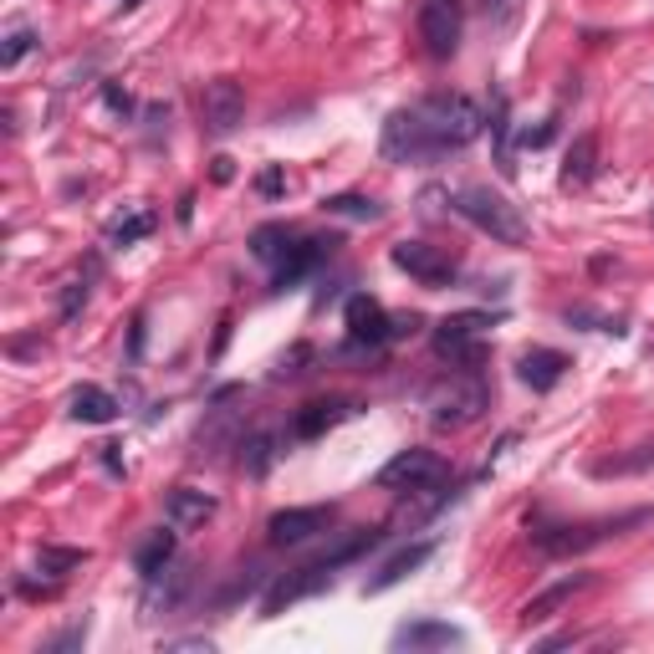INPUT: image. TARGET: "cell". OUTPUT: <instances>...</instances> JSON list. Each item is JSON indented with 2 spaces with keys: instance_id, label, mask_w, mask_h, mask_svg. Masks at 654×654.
<instances>
[{
  "instance_id": "6da1fadb",
  "label": "cell",
  "mask_w": 654,
  "mask_h": 654,
  "mask_svg": "<svg viewBox=\"0 0 654 654\" xmlns=\"http://www.w3.org/2000/svg\"><path fill=\"white\" fill-rule=\"evenodd\" d=\"M480 128H486V113H480L476 98H466V92H429V98L409 102V108H394L384 118L378 153L389 164L440 159V153L476 143Z\"/></svg>"
},
{
  "instance_id": "7a4b0ae2",
  "label": "cell",
  "mask_w": 654,
  "mask_h": 654,
  "mask_svg": "<svg viewBox=\"0 0 654 654\" xmlns=\"http://www.w3.org/2000/svg\"><path fill=\"white\" fill-rule=\"evenodd\" d=\"M378 542H384V532L378 527H358L353 537H343L333 553L313 557V563H303V567H291L287 578L271 583V593H266V604H261V618H277L281 608H291V604H303V598H313V593L333 588V573L348 567V563H358L364 553H374Z\"/></svg>"
},
{
  "instance_id": "3957f363",
  "label": "cell",
  "mask_w": 654,
  "mask_h": 654,
  "mask_svg": "<svg viewBox=\"0 0 654 654\" xmlns=\"http://www.w3.org/2000/svg\"><path fill=\"white\" fill-rule=\"evenodd\" d=\"M450 210L460 215L466 226H476L480 236H490L496 246H527L532 240V220L522 215V205H512L502 189H490V185L450 189Z\"/></svg>"
},
{
  "instance_id": "277c9868",
  "label": "cell",
  "mask_w": 654,
  "mask_h": 654,
  "mask_svg": "<svg viewBox=\"0 0 654 654\" xmlns=\"http://www.w3.org/2000/svg\"><path fill=\"white\" fill-rule=\"evenodd\" d=\"M654 522V506H634V512H618V516H593V522H563V527H537L532 532V547L547 557H578L588 547H604V542L624 537L634 527H650Z\"/></svg>"
},
{
  "instance_id": "5b68a950",
  "label": "cell",
  "mask_w": 654,
  "mask_h": 654,
  "mask_svg": "<svg viewBox=\"0 0 654 654\" xmlns=\"http://www.w3.org/2000/svg\"><path fill=\"white\" fill-rule=\"evenodd\" d=\"M425 409L435 429H470L490 409V384L480 378V368H455L440 384H429Z\"/></svg>"
},
{
  "instance_id": "8992f818",
  "label": "cell",
  "mask_w": 654,
  "mask_h": 654,
  "mask_svg": "<svg viewBox=\"0 0 654 654\" xmlns=\"http://www.w3.org/2000/svg\"><path fill=\"white\" fill-rule=\"evenodd\" d=\"M496 323L490 313H455L445 317L440 327H435V353L440 358H450V368H480L486 364V343H480V333Z\"/></svg>"
},
{
  "instance_id": "52a82bcc",
  "label": "cell",
  "mask_w": 654,
  "mask_h": 654,
  "mask_svg": "<svg viewBox=\"0 0 654 654\" xmlns=\"http://www.w3.org/2000/svg\"><path fill=\"white\" fill-rule=\"evenodd\" d=\"M445 476H450L445 455L419 450V445H415V450H399L389 466L378 470V486H384V490H409V496H415V490H435Z\"/></svg>"
},
{
  "instance_id": "ba28073f",
  "label": "cell",
  "mask_w": 654,
  "mask_h": 654,
  "mask_svg": "<svg viewBox=\"0 0 654 654\" xmlns=\"http://www.w3.org/2000/svg\"><path fill=\"white\" fill-rule=\"evenodd\" d=\"M389 261L399 266V271H409L419 287H455V281H460L455 256H445L440 246H429V240H399V246H389Z\"/></svg>"
},
{
  "instance_id": "9c48e42d",
  "label": "cell",
  "mask_w": 654,
  "mask_h": 654,
  "mask_svg": "<svg viewBox=\"0 0 654 654\" xmlns=\"http://www.w3.org/2000/svg\"><path fill=\"white\" fill-rule=\"evenodd\" d=\"M460 26H466L460 0H425L419 6V41H425V51L435 62H450L460 51Z\"/></svg>"
},
{
  "instance_id": "30bf717a",
  "label": "cell",
  "mask_w": 654,
  "mask_h": 654,
  "mask_svg": "<svg viewBox=\"0 0 654 654\" xmlns=\"http://www.w3.org/2000/svg\"><path fill=\"white\" fill-rule=\"evenodd\" d=\"M338 522V506H287V512H277L271 522H266V542L271 547H303V542L323 537L327 527Z\"/></svg>"
},
{
  "instance_id": "8fae6325",
  "label": "cell",
  "mask_w": 654,
  "mask_h": 654,
  "mask_svg": "<svg viewBox=\"0 0 654 654\" xmlns=\"http://www.w3.org/2000/svg\"><path fill=\"white\" fill-rule=\"evenodd\" d=\"M343 323H348V348L353 353H374L384 348V343H394V317L384 313V307L374 303V297H348V307H343Z\"/></svg>"
},
{
  "instance_id": "7c38bea8",
  "label": "cell",
  "mask_w": 654,
  "mask_h": 654,
  "mask_svg": "<svg viewBox=\"0 0 654 654\" xmlns=\"http://www.w3.org/2000/svg\"><path fill=\"white\" fill-rule=\"evenodd\" d=\"M200 113H205V128L210 133H236L240 123H246V88H240L236 77H215V82H205L200 92Z\"/></svg>"
},
{
  "instance_id": "4fadbf2b",
  "label": "cell",
  "mask_w": 654,
  "mask_h": 654,
  "mask_svg": "<svg viewBox=\"0 0 654 654\" xmlns=\"http://www.w3.org/2000/svg\"><path fill=\"white\" fill-rule=\"evenodd\" d=\"M333 251H338V236H291L287 256H281L277 271H271V287H277V291L297 287V281L313 277V271H317V266H323Z\"/></svg>"
},
{
  "instance_id": "5bb4252c",
  "label": "cell",
  "mask_w": 654,
  "mask_h": 654,
  "mask_svg": "<svg viewBox=\"0 0 654 654\" xmlns=\"http://www.w3.org/2000/svg\"><path fill=\"white\" fill-rule=\"evenodd\" d=\"M215 512H220V502H215L210 490H195V486L164 490V522H169V527H179V532L205 527Z\"/></svg>"
},
{
  "instance_id": "9a60e30c",
  "label": "cell",
  "mask_w": 654,
  "mask_h": 654,
  "mask_svg": "<svg viewBox=\"0 0 654 654\" xmlns=\"http://www.w3.org/2000/svg\"><path fill=\"white\" fill-rule=\"evenodd\" d=\"M567 368H573V358L557 353V348H532V353L516 358V378H522L532 394H553L557 384L567 378Z\"/></svg>"
},
{
  "instance_id": "2e32d148",
  "label": "cell",
  "mask_w": 654,
  "mask_h": 654,
  "mask_svg": "<svg viewBox=\"0 0 654 654\" xmlns=\"http://www.w3.org/2000/svg\"><path fill=\"white\" fill-rule=\"evenodd\" d=\"M353 415H358V404H353V399H313V404H303V409H297L291 435H297V440H323L327 429H338L343 419H353Z\"/></svg>"
},
{
  "instance_id": "e0dca14e",
  "label": "cell",
  "mask_w": 654,
  "mask_h": 654,
  "mask_svg": "<svg viewBox=\"0 0 654 654\" xmlns=\"http://www.w3.org/2000/svg\"><path fill=\"white\" fill-rule=\"evenodd\" d=\"M455 644H466V634L440 618H415V624L394 630V650H455Z\"/></svg>"
},
{
  "instance_id": "ac0fdd59",
  "label": "cell",
  "mask_w": 654,
  "mask_h": 654,
  "mask_svg": "<svg viewBox=\"0 0 654 654\" xmlns=\"http://www.w3.org/2000/svg\"><path fill=\"white\" fill-rule=\"evenodd\" d=\"M583 588H593V573H567V578L547 583V588L537 593V598H527V608H522V618L527 624H537V618H553L563 604H573Z\"/></svg>"
},
{
  "instance_id": "d6986e66",
  "label": "cell",
  "mask_w": 654,
  "mask_h": 654,
  "mask_svg": "<svg viewBox=\"0 0 654 654\" xmlns=\"http://www.w3.org/2000/svg\"><path fill=\"white\" fill-rule=\"evenodd\" d=\"M429 557H435V542H415V547H404V553H394L389 563H384V567L374 573V578L364 583V593H389L394 583H404L409 573H419V567H425Z\"/></svg>"
},
{
  "instance_id": "ffe728a7",
  "label": "cell",
  "mask_w": 654,
  "mask_h": 654,
  "mask_svg": "<svg viewBox=\"0 0 654 654\" xmlns=\"http://www.w3.org/2000/svg\"><path fill=\"white\" fill-rule=\"evenodd\" d=\"M153 230H159V215H153L149 205H128L123 215H113V220H108V230H102V236H108V246H113V251H128V246H139V240L153 236Z\"/></svg>"
},
{
  "instance_id": "44dd1931",
  "label": "cell",
  "mask_w": 654,
  "mask_h": 654,
  "mask_svg": "<svg viewBox=\"0 0 654 654\" xmlns=\"http://www.w3.org/2000/svg\"><path fill=\"white\" fill-rule=\"evenodd\" d=\"M175 547H179V527L149 532V537L139 542V553H133V567H139V578L153 583L159 573H169V563H175Z\"/></svg>"
},
{
  "instance_id": "7402d4cb",
  "label": "cell",
  "mask_w": 654,
  "mask_h": 654,
  "mask_svg": "<svg viewBox=\"0 0 654 654\" xmlns=\"http://www.w3.org/2000/svg\"><path fill=\"white\" fill-rule=\"evenodd\" d=\"M118 415H123V404H118L108 389H98V384H82V389L72 394V419L77 425H113Z\"/></svg>"
},
{
  "instance_id": "603a6c76",
  "label": "cell",
  "mask_w": 654,
  "mask_h": 654,
  "mask_svg": "<svg viewBox=\"0 0 654 654\" xmlns=\"http://www.w3.org/2000/svg\"><path fill=\"white\" fill-rule=\"evenodd\" d=\"M588 470H593L598 480L644 476V470H654V445H634V450H624V455H604V460H593Z\"/></svg>"
},
{
  "instance_id": "cb8c5ba5",
  "label": "cell",
  "mask_w": 654,
  "mask_h": 654,
  "mask_svg": "<svg viewBox=\"0 0 654 654\" xmlns=\"http://www.w3.org/2000/svg\"><path fill=\"white\" fill-rule=\"evenodd\" d=\"M593 175H598V139H593V133H578L573 149H567V164H563V185L578 189V185H588Z\"/></svg>"
},
{
  "instance_id": "d4e9b609",
  "label": "cell",
  "mask_w": 654,
  "mask_h": 654,
  "mask_svg": "<svg viewBox=\"0 0 654 654\" xmlns=\"http://www.w3.org/2000/svg\"><path fill=\"white\" fill-rule=\"evenodd\" d=\"M88 547H41L37 553V567L47 573V578H67V573H77V567L88 563Z\"/></svg>"
},
{
  "instance_id": "484cf974",
  "label": "cell",
  "mask_w": 654,
  "mask_h": 654,
  "mask_svg": "<svg viewBox=\"0 0 654 654\" xmlns=\"http://www.w3.org/2000/svg\"><path fill=\"white\" fill-rule=\"evenodd\" d=\"M287 246H291V230H287V226H261V230H251V256H256V261H266V266H277L281 256H287Z\"/></svg>"
},
{
  "instance_id": "4316f807",
  "label": "cell",
  "mask_w": 654,
  "mask_h": 654,
  "mask_svg": "<svg viewBox=\"0 0 654 654\" xmlns=\"http://www.w3.org/2000/svg\"><path fill=\"white\" fill-rule=\"evenodd\" d=\"M277 460V435H251V440L240 445V466L251 470V476H266Z\"/></svg>"
},
{
  "instance_id": "83f0119b",
  "label": "cell",
  "mask_w": 654,
  "mask_h": 654,
  "mask_svg": "<svg viewBox=\"0 0 654 654\" xmlns=\"http://www.w3.org/2000/svg\"><path fill=\"white\" fill-rule=\"evenodd\" d=\"M327 215H348V220H378V200H368V195H333V200H323Z\"/></svg>"
},
{
  "instance_id": "f1b7e54d",
  "label": "cell",
  "mask_w": 654,
  "mask_h": 654,
  "mask_svg": "<svg viewBox=\"0 0 654 654\" xmlns=\"http://www.w3.org/2000/svg\"><path fill=\"white\" fill-rule=\"evenodd\" d=\"M31 47H37V31H31V26H11V31H6V47H0V67H6V72L21 67V57Z\"/></svg>"
},
{
  "instance_id": "f546056e",
  "label": "cell",
  "mask_w": 654,
  "mask_h": 654,
  "mask_svg": "<svg viewBox=\"0 0 654 654\" xmlns=\"http://www.w3.org/2000/svg\"><path fill=\"white\" fill-rule=\"evenodd\" d=\"M563 317L573 327H598V333H614V338H624V317H604V313H593V307H567Z\"/></svg>"
},
{
  "instance_id": "4dcf8cb0",
  "label": "cell",
  "mask_w": 654,
  "mask_h": 654,
  "mask_svg": "<svg viewBox=\"0 0 654 654\" xmlns=\"http://www.w3.org/2000/svg\"><path fill=\"white\" fill-rule=\"evenodd\" d=\"M57 588H62V578H41V583L16 578V593H26V598H57Z\"/></svg>"
},
{
  "instance_id": "1f68e13d",
  "label": "cell",
  "mask_w": 654,
  "mask_h": 654,
  "mask_svg": "<svg viewBox=\"0 0 654 654\" xmlns=\"http://www.w3.org/2000/svg\"><path fill=\"white\" fill-rule=\"evenodd\" d=\"M256 189H261L266 200H277L281 189H287V175H281L277 164H271V169H261V175H256Z\"/></svg>"
},
{
  "instance_id": "d6a6232c",
  "label": "cell",
  "mask_w": 654,
  "mask_h": 654,
  "mask_svg": "<svg viewBox=\"0 0 654 654\" xmlns=\"http://www.w3.org/2000/svg\"><path fill=\"white\" fill-rule=\"evenodd\" d=\"M88 303V287H82V281H72V287L62 291V317H77V307Z\"/></svg>"
},
{
  "instance_id": "836d02e7",
  "label": "cell",
  "mask_w": 654,
  "mask_h": 654,
  "mask_svg": "<svg viewBox=\"0 0 654 654\" xmlns=\"http://www.w3.org/2000/svg\"><path fill=\"white\" fill-rule=\"evenodd\" d=\"M82 634H88V624H72L67 634H57V640H47V654H57V650H72V644H82Z\"/></svg>"
},
{
  "instance_id": "e575fe53",
  "label": "cell",
  "mask_w": 654,
  "mask_h": 654,
  "mask_svg": "<svg viewBox=\"0 0 654 654\" xmlns=\"http://www.w3.org/2000/svg\"><path fill=\"white\" fill-rule=\"evenodd\" d=\"M210 179H215V185H230V179H236V159L215 153V159H210Z\"/></svg>"
},
{
  "instance_id": "d590c367",
  "label": "cell",
  "mask_w": 654,
  "mask_h": 654,
  "mask_svg": "<svg viewBox=\"0 0 654 654\" xmlns=\"http://www.w3.org/2000/svg\"><path fill=\"white\" fill-rule=\"evenodd\" d=\"M547 143H553V123L527 128V133H522V149H547Z\"/></svg>"
},
{
  "instance_id": "8d00e7d4",
  "label": "cell",
  "mask_w": 654,
  "mask_h": 654,
  "mask_svg": "<svg viewBox=\"0 0 654 654\" xmlns=\"http://www.w3.org/2000/svg\"><path fill=\"white\" fill-rule=\"evenodd\" d=\"M102 92H108V102H113L118 113H133V92H128V88H113V82H108Z\"/></svg>"
},
{
  "instance_id": "74e56055",
  "label": "cell",
  "mask_w": 654,
  "mask_h": 654,
  "mask_svg": "<svg viewBox=\"0 0 654 654\" xmlns=\"http://www.w3.org/2000/svg\"><path fill=\"white\" fill-rule=\"evenodd\" d=\"M164 650H205V654H210V650H215V640H169Z\"/></svg>"
},
{
  "instance_id": "f35d334b",
  "label": "cell",
  "mask_w": 654,
  "mask_h": 654,
  "mask_svg": "<svg viewBox=\"0 0 654 654\" xmlns=\"http://www.w3.org/2000/svg\"><path fill=\"white\" fill-rule=\"evenodd\" d=\"M123 6H139V0H123Z\"/></svg>"
}]
</instances>
